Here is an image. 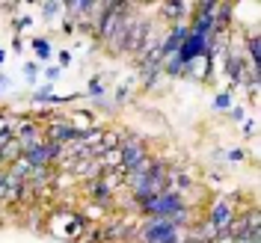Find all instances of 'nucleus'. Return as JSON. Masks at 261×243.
Instances as JSON below:
<instances>
[{"label": "nucleus", "instance_id": "nucleus-1", "mask_svg": "<svg viewBox=\"0 0 261 243\" xmlns=\"http://www.w3.org/2000/svg\"><path fill=\"white\" fill-rule=\"evenodd\" d=\"M166 175H169V166L163 160H158L154 157V166H151V172L146 175V181L143 184H137L130 193H134V205H140V202H148V199H154V196L166 193Z\"/></svg>", "mask_w": 261, "mask_h": 243}, {"label": "nucleus", "instance_id": "nucleus-2", "mask_svg": "<svg viewBox=\"0 0 261 243\" xmlns=\"http://www.w3.org/2000/svg\"><path fill=\"white\" fill-rule=\"evenodd\" d=\"M137 208L146 213V217L169 220L178 208H184V199H181V193H161V196H154V199H148V202H140Z\"/></svg>", "mask_w": 261, "mask_h": 243}, {"label": "nucleus", "instance_id": "nucleus-3", "mask_svg": "<svg viewBox=\"0 0 261 243\" xmlns=\"http://www.w3.org/2000/svg\"><path fill=\"white\" fill-rule=\"evenodd\" d=\"M143 157H148L146 143L140 137H122V146H119V169L128 172L130 166H137Z\"/></svg>", "mask_w": 261, "mask_h": 243}, {"label": "nucleus", "instance_id": "nucleus-4", "mask_svg": "<svg viewBox=\"0 0 261 243\" xmlns=\"http://www.w3.org/2000/svg\"><path fill=\"white\" fill-rule=\"evenodd\" d=\"M151 33H154V30H151V21H148V18H143V15H137V18H134V24H130L128 36H125V45H122V50H125V53H140Z\"/></svg>", "mask_w": 261, "mask_h": 243}, {"label": "nucleus", "instance_id": "nucleus-5", "mask_svg": "<svg viewBox=\"0 0 261 243\" xmlns=\"http://www.w3.org/2000/svg\"><path fill=\"white\" fill-rule=\"evenodd\" d=\"M231 220H234V208H231V202H228V199H217V202L211 205V213H208L205 223H208L214 231H228Z\"/></svg>", "mask_w": 261, "mask_h": 243}, {"label": "nucleus", "instance_id": "nucleus-6", "mask_svg": "<svg viewBox=\"0 0 261 243\" xmlns=\"http://www.w3.org/2000/svg\"><path fill=\"white\" fill-rule=\"evenodd\" d=\"M42 130H45V140L54 143V146H63V143L71 140V137H77L74 128H71V122H68V119H60V116H50L48 125H45Z\"/></svg>", "mask_w": 261, "mask_h": 243}, {"label": "nucleus", "instance_id": "nucleus-7", "mask_svg": "<svg viewBox=\"0 0 261 243\" xmlns=\"http://www.w3.org/2000/svg\"><path fill=\"white\" fill-rule=\"evenodd\" d=\"M24 157L30 160V166L36 169V166H54L57 163V157H60V146H54V143H42V146L30 148V151H24Z\"/></svg>", "mask_w": 261, "mask_h": 243}, {"label": "nucleus", "instance_id": "nucleus-8", "mask_svg": "<svg viewBox=\"0 0 261 243\" xmlns=\"http://www.w3.org/2000/svg\"><path fill=\"white\" fill-rule=\"evenodd\" d=\"M187 33H190V27H187V24H175V27L169 30V36L161 42L163 60H166V57H172V53H178V48L184 45V39H187Z\"/></svg>", "mask_w": 261, "mask_h": 243}, {"label": "nucleus", "instance_id": "nucleus-9", "mask_svg": "<svg viewBox=\"0 0 261 243\" xmlns=\"http://www.w3.org/2000/svg\"><path fill=\"white\" fill-rule=\"evenodd\" d=\"M226 74L231 77V89L234 86H246V60L238 53H228L226 57Z\"/></svg>", "mask_w": 261, "mask_h": 243}, {"label": "nucleus", "instance_id": "nucleus-10", "mask_svg": "<svg viewBox=\"0 0 261 243\" xmlns=\"http://www.w3.org/2000/svg\"><path fill=\"white\" fill-rule=\"evenodd\" d=\"M190 3H181V0H172V3H163L161 6V15L166 18V21H175V24H181L184 18L190 15Z\"/></svg>", "mask_w": 261, "mask_h": 243}, {"label": "nucleus", "instance_id": "nucleus-11", "mask_svg": "<svg viewBox=\"0 0 261 243\" xmlns=\"http://www.w3.org/2000/svg\"><path fill=\"white\" fill-rule=\"evenodd\" d=\"M122 146V133L119 130H101V154L104 151H116Z\"/></svg>", "mask_w": 261, "mask_h": 243}, {"label": "nucleus", "instance_id": "nucleus-12", "mask_svg": "<svg viewBox=\"0 0 261 243\" xmlns=\"http://www.w3.org/2000/svg\"><path fill=\"white\" fill-rule=\"evenodd\" d=\"M246 48H249V60H252V65H258V63H261L258 33H249V36H246Z\"/></svg>", "mask_w": 261, "mask_h": 243}, {"label": "nucleus", "instance_id": "nucleus-13", "mask_svg": "<svg viewBox=\"0 0 261 243\" xmlns=\"http://www.w3.org/2000/svg\"><path fill=\"white\" fill-rule=\"evenodd\" d=\"M214 110H231V92H217V98H214Z\"/></svg>", "mask_w": 261, "mask_h": 243}, {"label": "nucleus", "instance_id": "nucleus-14", "mask_svg": "<svg viewBox=\"0 0 261 243\" xmlns=\"http://www.w3.org/2000/svg\"><path fill=\"white\" fill-rule=\"evenodd\" d=\"M104 213H107V208L92 202V205H89V208L83 211V220H104Z\"/></svg>", "mask_w": 261, "mask_h": 243}, {"label": "nucleus", "instance_id": "nucleus-15", "mask_svg": "<svg viewBox=\"0 0 261 243\" xmlns=\"http://www.w3.org/2000/svg\"><path fill=\"white\" fill-rule=\"evenodd\" d=\"M33 48L39 53V60H50V45L48 39H33Z\"/></svg>", "mask_w": 261, "mask_h": 243}, {"label": "nucleus", "instance_id": "nucleus-16", "mask_svg": "<svg viewBox=\"0 0 261 243\" xmlns=\"http://www.w3.org/2000/svg\"><path fill=\"white\" fill-rule=\"evenodd\" d=\"M63 6H65V3H57V0H54V3H45V6H42V18H48V21H50V18H57Z\"/></svg>", "mask_w": 261, "mask_h": 243}, {"label": "nucleus", "instance_id": "nucleus-17", "mask_svg": "<svg viewBox=\"0 0 261 243\" xmlns=\"http://www.w3.org/2000/svg\"><path fill=\"white\" fill-rule=\"evenodd\" d=\"M89 95H95V98L104 95V83L98 80V77H92V83H89Z\"/></svg>", "mask_w": 261, "mask_h": 243}, {"label": "nucleus", "instance_id": "nucleus-18", "mask_svg": "<svg viewBox=\"0 0 261 243\" xmlns=\"http://www.w3.org/2000/svg\"><path fill=\"white\" fill-rule=\"evenodd\" d=\"M50 89H54V83H48L45 89H39V92H36V101H50V95H54Z\"/></svg>", "mask_w": 261, "mask_h": 243}, {"label": "nucleus", "instance_id": "nucleus-19", "mask_svg": "<svg viewBox=\"0 0 261 243\" xmlns=\"http://www.w3.org/2000/svg\"><path fill=\"white\" fill-rule=\"evenodd\" d=\"M24 74H27V77H36V74H39V63H24Z\"/></svg>", "mask_w": 261, "mask_h": 243}, {"label": "nucleus", "instance_id": "nucleus-20", "mask_svg": "<svg viewBox=\"0 0 261 243\" xmlns=\"http://www.w3.org/2000/svg\"><path fill=\"white\" fill-rule=\"evenodd\" d=\"M60 74H63V68H60V65H50L48 71H45V77H48V80H50V83L57 80V77H60Z\"/></svg>", "mask_w": 261, "mask_h": 243}, {"label": "nucleus", "instance_id": "nucleus-21", "mask_svg": "<svg viewBox=\"0 0 261 243\" xmlns=\"http://www.w3.org/2000/svg\"><path fill=\"white\" fill-rule=\"evenodd\" d=\"M226 157H228V160H244V157H246V151H244V148H231V151H228Z\"/></svg>", "mask_w": 261, "mask_h": 243}, {"label": "nucleus", "instance_id": "nucleus-22", "mask_svg": "<svg viewBox=\"0 0 261 243\" xmlns=\"http://www.w3.org/2000/svg\"><path fill=\"white\" fill-rule=\"evenodd\" d=\"M228 113H231V119H234V122H244L246 110H244V107H231V110H228Z\"/></svg>", "mask_w": 261, "mask_h": 243}, {"label": "nucleus", "instance_id": "nucleus-23", "mask_svg": "<svg viewBox=\"0 0 261 243\" xmlns=\"http://www.w3.org/2000/svg\"><path fill=\"white\" fill-rule=\"evenodd\" d=\"M244 133H246V137H255V122H252V119L244 125Z\"/></svg>", "mask_w": 261, "mask_h": 243}, {"label": "nucleus", "instance_id": "nucleus-24", "mask_svg": "<svg viewBox=\"0 0 261 243\" xmlns=\"http://www.w3.org/2000/svg\"><path fill=\"white\" fill-rule=\"evenodd\" d=\"M68 63H71V53H68V50H63V53H60V68H65Z\"/></svg>", "mask_w": 261, "mask_h": 243}, {"label": "nucleus", "instance_id": "nucleus-25", "mask_svg": "<svg viewBox=\"0 0 261 243\" xmlns=\"http://www.w3.org/2000/svg\"><path fill=\"white\" fill-rule=\"evenodd\" d=\"M27 24H30V18H24V15H21V18L15 21V27H18V30H21V27H27Z\"/></svg>", "mask_w": 261, "mask_h": 243}, {"label": "nucleus", "instance_id": "nucleus-26", "mask_svg": "<svg viewBox=\"0 0 261 243\" xmlns=\"http://www.w3.org/2000/svg\"><path fill=\"white\" fill-rule=\"evenodd\" d=\"M0 89H6V77L3 74H0Z\"/></svg>", "mask_w": 261, "mask_h": 243}, {"label": "nucleus", "instance_id": "nucleus-27", "mask_svg": "<svg viewBox=\"0 0 261 243\" xmlns=\"http://www.w3.org/2000/svg\"><path fill=\"white\" fill-rule=\"evenodd\" d=\"M3 60H6V50H0V65H3Z\"/></svg>", "mask_w": 261, "mask_h": 243}, {"label": "nucleus", "instance_id": "nucleus-28", "mask_svg": "<svg viewBox=\"0 0 261 243\" xmlns=\"http://www.w3.org/2000/svg\"><path fill=\"white\" fill-rule=\"evenodd\" d=\"M0 187H3V169H0Z\"/></svg>", "mask_w": 261, "mask_h": 243}]
</instances>
